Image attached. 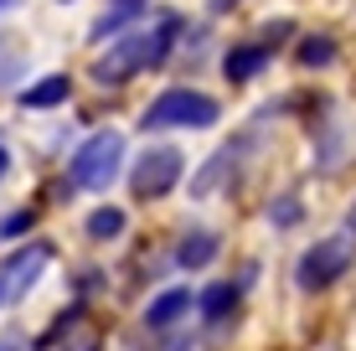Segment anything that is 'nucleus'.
Masks as SVG:
<instances>
[{
	"label": "nucleus",
	"instance_id": "1",
	"mask_svg": "<svg viewBox=\"0 0 356 351\" xmlns=\"http://www.w3.org/2000/svg\"><path fill=\"white\" fill-rule=\"evenodd\" d=\"M165 47H170V26H140V31L119 36V42L98 57L93 78L98 83H124V78H134V72H150L165 57Z\"/></svg>",
	"mask_w": 356,
	"mask_h": 351
},
{
	"label": "nucleus",
	"instance_id": "2",
	"mask_svg": "<svg viewBox=\"0 0 356 351\" xmlns=\"http://www.w3.org/2000/svg\"><path fill=\"white\" fill-rule=\"evenodd\" d=\"M119 165H124V135H119V129H98V135H88L72 150L67 176H72V186H83V191H108L114 176H119Z\"/></svg>",
	"mask_w": 356,
	"mask_h": 351
},
{
	"label": "nucleus",
	"instance_id": "3",
	"mask_svg": "<svg viewBox=\"0 0 356 351\" xmlns=\"http://www.w3.org/2000/svg\"><path fill=\"white\" fill-rule=\"evenodd\" d=\"M217 99H207V93H196V88H165L161 99H155L150 108H145V119L140 124L145 129H207V124H217Z\"/></svg>",
	"mask_w": 356,
	"mask_h": 351
},
{
	"label": "nucleus",
	"instance_id": "4",
	"mask_svg": "<svg viewBox=\"0 0 356 351\" xmlns=\"http://www.w3.org/2000/svg\"><path fill=\"white\" fill-rule=\"evenodd\" d=\"M351 253H356V238H351V233L321 238L315 248H305L300 269H294V279H300V289H325V284H336L341 274H346Z\"/></svg>",
	"mask_w": 356,
	"mask_h": 351
},
{
	"label": "nucleus",
	"instance_id": "5",
	"mask_svg": "<svg viewBox=\"0 0 356 351\" xmlns=\"http://www.w3.org/2000/svg\"><path fill=\"white\" fill-rule=\"evenodd\" d=\"M47 263H52V243H42V238H31L26 248H16L6 263H0V305H16V300H26L36 279L47 274Z\"/></svg>",
	"mask_w": 356,
	"mask_h": 351
},
{
	"label": "nucleus",
	"instance_id": "6",
	"mask_svg": "<svg viewBox=\"0 0 356 351\" xmlns=\"http://www.w3.org/2000/svg\"><path fill=\"white\" fill-rule=\"evenodd\" d=\"M181 181V150L170 145H150L145 155H134V171H129V191L140 202H155V197H170V186Z\"/></svg>",
	"mask_w": 356,
	"mask_h": 351
},
{
	"label": "nucleus",
	"instance_id": "7",
	"mask_svg": "<svg viewBox=\"0 0 356 351\" xmlns=\"http://www.w3.org/2000/svg\"><path fill=\"white\" fill-rule=\"evenodd\" d=\"M227 78L232 83H248V78H259V72L268 67V47L264 42H243V47H232V52H227Z\"/></svg>",
	"mask_w": 356,
	"mask_h": 351
},
{
	"label": "nucleus",
	"instance_id": "8",
	"mask_svg": "<svg viewBox=\"0 0 356 351\" xmlns=\"http://www.w3.org/2000/svg\"><path fill=\"white\" fill-rule=\"evenodd\" d=\"M67 93H72L67 72H47L42 83L21 88V108H57V104H67Z\"/></svg>",
	"mask_w": 356,
	"mask_h": 351
},
{
	"label": "nucleus",
	"instance_id": "9",
	"mask_svg": "<svg viewBox=\"0 0 356 351\" xmlns=\"http://www.w3.org/2000/svg\"><path fill=\"white\" fill-rule=\"evenodd\" d=\"M186 310H191V295H186V289H165L161 300H150V310H145V325H150V331H165V325H176Z\"/></svg>",
	"mask_w": 356,
	"mask_h": 351
},
{
	"label": "nucleus",
	"instance_id": "10",
	"mask_svg": "<svg viewBox=\"0 0 356 351\" xmlns=\"http://www.w3.org/2000/svg\"><path fill=\"white\" fill-rule=\"evenodd\" d=\"M212 259H217V238L212 233H186V238H181V248H176L181 269H207Z\"/></svg>",
	"mask_w": 356,
	"mask_h": 351
},
{
	"label": "nucleus",
	"instance_id": "11",
	"mask_svg": "<svg viewBox=\"0 0 356 351\" xmlns=\"http://www.w3.org/2000/svg\"><path fill=\"white\" fill-rule=\"evenodd\" d=\"M232 161H238V145H222V150L212 155V165H207V171L196 176V181H191V191H196V197H207V191H212L217 181H222V176L232 171Z\"/></svg>",
	"mask_w": 356,
	"mask_h": 351
},
{
	"label": "nucleus",
	"instance_id": "12",
	"mask_svg": "<svg viewBox=\"0 0 356 351\" xmlns=\"http://www.w3.org/2000/svg\"><path fill=\"white\" fill-rule=\"evenodd\" d=\"M88 238H98V243H108V238H119L124 233V212L119 207H98V212H88Z\"/></svg>",
	"mask_w": 356,
	"mask_h": 351
},
{
	"label": "nucleus",
	"instance_id": "13",
	"mask_svg": "<svg viewBox=\"0 0 356 351\" xmlns=\"http://www.w3.org/2000/svg\"><path fill=\"white\" fill-rule=\"evenodd\" d=\"M232 305H238V289H232V284H212V289L202 295V316H207V320H222Z\"/></svg>",
	"mask_w": 356,
	"mask_h": 351
},
{
	"label": "nucleus",
	"instance_id": "14",
	"mask_svg": "<svg viewBox=\"0 0 356 351\" xmlns=\"http://www.w3.org/2000/svg\"><path fill=\"white\" fill-rule=\"evenodd\" d=\"M300 63H305V67L336 63V42H330V36H305V42H300Z\"/></svg>",
	"mask_w": 356,
	"mask_h": 351
},
{
	"label": "nucleus",
	"instance_id": "15",
	"mask_svg": "<svg viewBox=\"0 0 356 351\" xmlns=\"http://www.w3.org/2000/svg\"><path fill=\"white\" fill-rule=\"evenodd\" d=\"M31 222H36V217H31V207L10 212L6 222H0V238H21V233H31Z\"/></svg>",
	"mask_w": 356,
	"mask_h": 351
},
{
	"label": "nucleus",
	"instance_id": "16",
	"mask_svg": "<svg viewBox=\"0 0 356 351\" xmlns=\"http://www.w3.org/2000/svg\"><path fill=\"white\" fill-rule=\"evenodd\" d=\"M268 217H274V222H294V217H300V202H294V197H284V202H279V207L268 212Z\"/></svg>",
	"mask_w": 356,
	"mask_h": 351
},
{
	"label": "nucleus",
	"instance_id": "17",
	"mask_svg": "<svg viewBox=\"0 0 356 351\" xmlns=\"http://www.w3.org/2000/svg\"><path fill=\"white\" fill-rule=\"evenodd\" d=\"M6 171H10V150L0 145V181H6Z\"/></svg>",
	"mask_w": 356,
	"mask_h": 351
},
{
	"label": "nucleus",
	"instance_id": "18",
	"mask_svg": "<svg viewBox=\"0 0 356 351\" xmlns=\"http://www.w3.org/2000/svg\"><path fill=\"white\" fill-rule=\"evenodd\" d=\"M232 6H238V0H212V10H232Z\"/></svg>",
	"mask_w": 356,
	"mask_h": 351
},
{
	"label": "nucleus",
	"instance_id": "19",
	"mask_svg": "<svg viewBox=\"0 0 356 351\" xmlns=\"http://www.w3.org/2000/svg\"><path fill=\"white\" fill-rule=\"evenodd\" d=\"M0 351H16V346H0Z\"/></svg>",
	"mask_w": 356,
	"mask_h": 351
},
{
	"label": "nucleus",
	"instance_id": "20",
	"mask_svg": "<svg viewBox=\"0 0 356 351\" xmlns=\"http://www.w3.org/2000/svg\"><path fill=\"white\" fill-rule=\"evenodd\" d=\"M0 6H10V0H0Z\"/></svg>",
	"mask_w": 356,
	"mask_h": 351
},
{
	"label": "nucleus",
	"instance_id": "21",
	"mask_svg": "<svg viewBox=\"0 0 356 351\" xmlns=\"http://www.w3.org/2000/svg\"><path fill=\"white\" fill-rule=\"evenodd\" d=\"M124 6H134V0H124Z\"/></svg>",
	"mask_w": 356,
	"mask_h": 351
}]
</instances>
